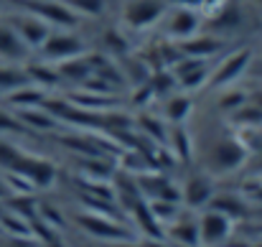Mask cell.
Returning a JSON list of instances; mask_svg holds the SVG:
<instances>
[{"label":"cell","instance_id":"7","mask_svg":"<svg viewBox=\"0 0 262 247\" xmlns=\"http://www.w3.org/2000/svg\"><path fill=\"white\" fill-rule=\"evenodd\" d=\"M199 28H201V18L191 8H178L166 20V36L173 41H186V38L196 36Z\"/></svg>","mask_w":262,"mask_h":247},{"label":"cell","instance_id":"25","mask_svg":"<svg viewBox=\"0 0 262 247\" xmlns=\"http://www.w3.org/2000/svg\"><path fill=\"white\" fill-rule=\"evenodd\" d=\"M211 204H214V209H216V212H222L224 217H239V214L245 212V209H242V204H239V201H234L232 196H216Z\"/></svg>","mask_w":262,"mask_h":247},{"label":"cell","instance_id":"18","mask_svg":"<svg viewBox=\"0 0 262 247\" xmlns=\"http://www.w3.org/2000/svg\"><path fill=\"white\" fill-rule=\"evenodd\" d=\"M18 122L23 125H33V128H38V130H51L54 125H56V120L49 115V112H43L41 107H23V110H18Z\"/></svg>","mask_w":262,"mask_h":247},{"label":"cell","instance_id":"10","mask_svg":"<svg viewBox=\"0 0 262 247\" xmlns=\"http://www.w3.org/2000/svg\"><path fill=\"white\" fill-rule=\"evenodd\" d=\"M176 46H178V51H181V56H191V59H211L214 54H219V49H222V41L219 38H214V36H201V33H196V36H191V38H186V41H176Z\"/></svg>","mask_w":262,"mask_h":247},{"label":"cell","instance_id":"15","mask_svg":"<svg viewBox=\"0 0 262 247\" xmlns=\"http://www.w3.org/2000/svg\"><path fill=\"white\" fill-rule=\"evenodd\" d=\"M43 92H41V87H33V84H23V87H15V89H10L8 92V102L10 105H15L18 110H23V107H38V105H43Z\"/></svg>","mask_w":262,"mask_h":247},{"label":"cell","instance_id":"4","mask_svg":"<svg viewBox=\"0 0 262 247\" xmlns=\"http://www.w3.org/2000/svg\"><path fill=\"white\" fill-rule=\"evenodd\" d=\"M250 64H252V49L242 46V49L227 54V56L216 64V69H211L209 84H211V87H229V84H234L247 72Z\"/></svg>","mask_w":262,"mask_h":247},{"label":"cell","instance_id":"8","mask_svg":"<svg viewBox=\"0 0 262 247\" xmlns=\"http://www.w3.org/2000/svg\"><path fill=\"white\" fill-rule=\"evenodd\" d=\"M245 158H247V148L237 138H222L211 153V161L219 171H234L245 163Z\"/></svg>","mask_w":262,"mask_h":247},{"label":"cell","instance_id":"24","mask_svg":"<svg viewBox=\"0 0 262 247\" xmlns=\"http://www.w3.org/2000/svg\"><path fill=\"white\" fill-rule=\"evenodd\" d=\"M74 13H84V15H102L104 10V0H64Z\"/></svg>","mask_w":262,"mask_h":247},{"label":"cell","instance_id":"23","mask_svg":"<svg viewBox=\"0 0 262 247\" xmlns=\"http://www.w3.org/2000/svg\"><path fill=\"white\" fill-rule=\"evenodd\" d=\"M227 92L219 97V110H224V112H234L237 107H242L245 102H247V94L245 92H237V89H232V87H224Z\"/></svg>","mask_w":262,"mask_h":247},{"label":"cell","instance_id":"30","mask_svg":"<svg viewBox=\"0 0 262 247\" xmlns=\"http://www.w3.org/2000/svg\"><path fill=\"white\" fill-rule=\"evenodd\" d=\"M143 247H166V245H156V242H145Z\"/></svg>","mask_w":262,"mask_h":247},{"label":"cell","instance_id":"17","mask_svg":"<svg viewBox=\"0 0 262 247\" xmlns=\"http://www.w3.org/2000/svg\"><path fill=\"white\" fill-rule=\"evenodd\" d=\"M191 110H193V99L188 97V94H173V97H168V102H166V117L176 122V125H181L188 115H191Z\"/></svg>","mask_w":262,"mask_h":247},{"label":"cell","instance_id":"19","mask_svg":"<svg viewBox=\"0 0 262 247\" xmlns=\"http://www.w3.org/2000/svg\"><path fill=\"white\" fill-rule=\"evenodd\" d=\"M23 84H31L23 69H15V67H0V92H10L15 87H23Z\"/></svg>","mask_w":262,"mask_h":247},{"label":"cell","instance_id":"13","mask_svg":"<svg viewBox=\"0 0 262 247\" xmlns=\"http://www.w3.org/2000/svg\"><path fill=\"white\" fill-rule=\"evenodd\" d=\"M211 196H214V189L204 176H191L188 183L183 186V199L188 207H204L206 201H211Z\"/></svg>","mask_w":262,"mask_h":247},{"label":"cell","instance_id":"27","mask_svg":"<svg viewBox=\"0 0 262 247\" xmlns=\"http://www.w3.org/2000/svg\"><path fill=\"white\" fill-rule=\"evenodd\" d=\"M0 224L8 227L10 232H15L18 237H28V235H31V232L26 230V224H23L20 219H15V217H13V219H10V217H0Z\"/></svg>","mask_w":262,"mask_h":247},{"label":"cell","instance_id":"14","mask_svg":"<svg viewBox=\"0 0 262 247\" xmlns=\"http://www.w3.org/2000/svg\"><path fill=\"white\" fill-rule=\"evenodd\" d=\"M79 224L87 232L97 235V237H104V240H127L130 237L127 230H122V227H117V224H112V222H107L102 217H82Z\"/></svg>","mask_w":262,"mask_h":247},{"label":"cell","instance_id":"22","mask_svg":"<svg viewBox=\"0 0 262 247\" xmlns=\"http://www.w3.org/2000/svg\"><path fill=\"white\" fill-rule=\"evenodd\" d=\"M232 120L234 122H239V125H257V122H262V110L257 107V105H242V107H237L234 110V115H232Z\"/></svg>","mask_w":262,"mask_h":247},{"label":"cell","instance_id":"2","mask_svg":"<svg viewBox=\"0 0 262 247\" xmlns=\"http://www.w3.org/2000/svg\"><path fill=\"white\" fill-rule=\"evenodd\" d=\"M26 5V13H33L46 26L54 28H74L79 23L77 13L64 0H20Z\"/></svg>","mask_w":262,"mask_h":247},{"label":"cell","instance_id":"6","mask_svg":"<svg viewBox=\"0 0 262 247\" xmlns=\"http://www.w3.org/2000/svg\"><path fill=\"white\" fill-rule=\"evenodd\" d=\"M10 28L15 31V36L20 38V44H23L28 51H38L41 44H43V41L49 38V33H51V28H49L41 18H36L33 13L15 15V18L10 20Z\"/></svg>","mask_w":262,"mask_h":247},{"label":"cell","instance_id":"5","mask_svg":"<svg viewBox=\"0 0 262 247\" xmlns=\"http://www.w3.org/2000/svg\"><path fill=\"white\" fill-rule=\"evenodd\" d=\"M168 69H171V74L176 77V84L181 89H186V92L201 89L204 84H209V77H211L209 64L204 59H191V56H181Z\"/></svg>","mask_w":262,"mask_h":247},{"label":"cell","instance_id":"28","mask_svg":"<svg viewBox=\"0 0 262 247\" xmlns=\"http://www.w3.org/2000/svg\"><path fill=\"white\" fill-rule=\"evenodd\" d=\"M23 125L15 120V117H10V115H5V112H0V130H20Z\"/></svg>","mask_w":262,"mask_h":247},{"label":"cell","instance_id":"31","mask_svg":"<svg viewBox=\"0 0 262 247\" xmlns=\"http://www.w3.org/2000/svg\"><path fill=\"white\" fill-rule=\"evenodd\" d=\"M0 196H5V183H0Z\"/></svg>","mask_w":262,"mask_h":247},{"label":"cell","instance_id":"16","mask_svg":"<svg viewBox=\"0 0 262 247\" xmlns=\"http://www.w3.org/2000/svg\"><path fill=\"white\" fill-rule=\"evenodd\" d=\"M28 82L33 87H51V84L61 82L59 74H56V67H51L49 61H38V64H26L23 67Z\"/></svg>","mask_w":262,"mask_h":247},{"label":"cell","instance_id":"11","mask_svg":"<svg viewBox=\"0 0 262 247\" xmlns=\"http://www.w3.org/2000/svg\"><path fill=\"white\" fill-rule=\"evenodd\" d=\"M26 56H28V49L20 44V38L15 36L10 23L0 20V61L18 64V61H26Z\"/></svg>","mask_w":262,"mask_h":247},{"label":"cell","instance_id":"9","mask_svg":"<svg viewBox=\"0 0 262 247\" xmlns=\"http://www.w3.org/2000/svg\"><path fill=\"white\" fill-rule=\"evenodd\" d=\"M229 217H224L222 212H209V214H204L201 217V222H199V242H204V245H219V242H224L227 237H229Z\"/></svg>","mask_w":262,"mask_h":247},{"label":"cell","instance_id":"1","mask_svg":"<svg viewBox=\"0 0 262 247\" xmlns=\"http://www.w3.org/2000/svg\"><path fill=\"white\" fill-rule=\"evenodd\" d=\"M41 59L49 61V64H61V61H69V59H77V56H84L87 54V46L79 36L69 33V31H51L49 38L41 44L38 49Z\"/></svg>","mask_w":262,"mask_h":247},{"label":"cell","instance_id":"26","mask_svg":"<svg viewBox=\"0 0 262 247\" xmlns=\"http://www.w3.org/2000/svg\"><path fill=\"white\" fill-rule=\"evenodd\" d=\"M140 125L150 133V138H158V143H166V133H163V125H161L158 120H153V117L143 115V117H140Z\"/></svg>","mask_w":262,"mask_h":247},{"label":"cell","instance_id":"12","mask_svg":"<svg viewBox=\"0 0 262 247\" xmlns=\"http://www.w3.org/2000/svg\"><path fill=\"white\" fill-rule=\"evenodd\" d=\"M56 67V74L61 82H74V84H82L87 82L92 77V61L89 56H77V59H69V61H61V64H54Z\"/></svg>","mask_w":262,"mask_h":247},{"label":"cell","instance_id":"21","mask_svg":"<svg viewBox=\"0 0 262 247\" xmlns=\"http://www.w3.org/2000/svg\"><path fill=\"white\" fill-rule=\"evenodd\" d=\"M171 146H173L176 158H181V161L191 158V138H188V133L183 128H173L171 130Z\"/></svg>","mask_w":262,"mask_h":247},{"label":"cell","instance_id":"3","mask_svg":"<svg viewBox=\"0 0 262 247\" xmlns=\"http://www.w3.org/2000/svg\"><path fill=\"white\" fill-rule=\"evenodd\" d=\"M166 13V5L161 0H127L122 5V26L133 31H145L153 23H158Z\"/></svg>","mask_w":262,"mask_h":247},{"label":"cell","instance_id":"20","mask_svg":"<svg viewBox=\"0 0 262 247\" xmlns=\"http://www.w3.org/2000/svg\"><path fill=\"white\" fill-rule=\"evenodd\" d=\"M173 237L186 247H196L199 245V224L186 219V222H178L173 227Z\"/></svg>","mask_w":262,"mask_h":247},{"label":"cell","instance_id":"29","mask_svg":"<svg viewBox=\"0 0 262 247\" xmlns=\"http://www.w3.org/2000/svg\"><path fill=\"white\" fill-rule=\"evenodd\" d=\"M255 105L262 110V92H257V94H255Z\"/></svg>","mask_w":262,"mask_h":247}]
</instances>
